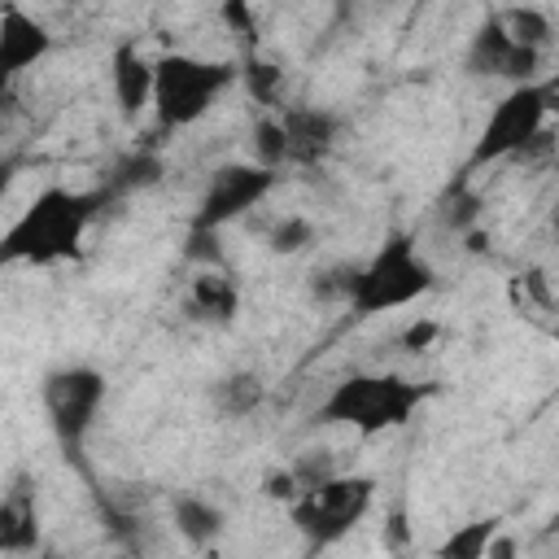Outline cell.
<instances>
[{
    "mask_svg": "<svg viewBox=\"0 0 559 559\" xmlns=\"http://www.w3.org/2000/svg\"><path fill=\"white\" fill-rule=\"evenodd\" d=\"M546 533H559V511L550 515V524H546Z\"/></svg>",
    "mask_w": 559,
    "mask_h": 559,
    "instance_id": "4316f807",
    "label": "cell"
},
{
    "mask_svg": "<svg viewBox=\"0 0 559 559\" xmlns=\"http://www.w3.org/2000/svg\"><path fill=\"white\" fill-rule=\"evenodd\" d=\"M253 153H258V162L271 166V170H280V166L288 162V135H284L280 114H266V118L253 122Z\"/></svg>",
    "mask_w": 559,
    "mask_h": 559,
    "instance_id": "d6986e66",
    "label": "cell"
},
{
    "mask_svg": "<svg viewBox=\"0 0 559 559\" xmlns=\"http://www.w3.org/2000/svg\"><path fill=\"white\" fill-rule=\"evenodd\" d=\"M175 528L183 533V542L192 546H210L223 533V511L197 493H179L175 498Z\"/></svg>",
    "mask_w": 559,
    "mask_h": 559,
    "instance_id": "9a60e30c",
    "label": "cell"
},
{
    "mask_svg": "<svg viewBox=\"0 0 559 559\" xmlns=\"http://www.w3.org/2000/svg\"><path fill=\"white\" fill-rule=\"evenodd\" d=\"M310 240H314V227H310L306 218H297V214H293V218H280V227L271 231V249H275V253H297V249H306Z\"/></svg>",
    "mask_w": 559,
    "mask_h": 559,
    "instance_id": "603a6c76",
    "label": "cell"
},
{
    "mask_svg": "<svg viewBox=\"0 0 559 559\" xmlns=\"http://www.w3.org/2000/svg\"><path fill=\"white\" fill-rule=\"evenodd\" d=\"M502 22H507V31H511L520 44H533V48H542L546 35H550V22H546L542 9H507Z\"/></svg>",
    "mask_w": 559,
    "mask_h": 559,
    "instance_id": "44dd1931",
    "label": "cell"
},
{
    "mask_svg": "<svg viewBox=\"0 0 559 559\" xmlns=\"http://www.w3.org/2000/svg\"><path fill=\"white\" fill-rule=\"evenodd\" d=\"M550 231L559 236V201H555V210H550Z\"/></svg>",
    "mask_w": 559,
    "mask_h": 559,
    "instance_id": "484cf974",
    "label": "cell"
},
{
    "mask_svg": "<svg viewBox=\"0 0 559 559\" xmlns=\"http://www.w3.org/2000/svg\"><path fill=\"white\" fill-rule=\"evenodd\" d=\"M493 533H498V520H476V524H463L459 533H450L437 555L441 559H480L493 550Z\"/></svg>",
    "mask_w": 559,
    "mask_h": 559,
    "instance_id": "e0dca14e",
    "label": "cell"
},
{
    "mask_svg": "<svg viewBox=\"0 0 559 559\" xmlns=\"http://www.w3.org/2000/svg\"><path fill=\"white\" fill-rule=\"evenodd\" d=\"M280 122H284V135H288V162H297V166L323 162L332 153V144H336V131H341L336 114L301 109V105L297 109H280Z\"/></svg>",
    "mask_w": 559,
    "mask_h": 559,
    "instance_id": "7c38bea8",
    "label": "cell"
},
{
    "mask_svg": "<svg viewBox=\"0 0 559 559\" xmlns=\"http://www.w3.org/2000/svg\"><path fill=\"white\" fill-rule=\"evenodd\" d=\"M555 336H559V332H555Z\"/></svg>",
    "mask_w": 559,
    "mask_h": 559,
    "instance_id": "83f0119b",
    "label": "cell"
},
{
    "mask_svg": "<svg viewBox=\"0 0 559 559\" xmlns=\"http://www.w3.org/2000/svg\"><path fill=\"white\" fill-rule=\"evenodd\" d=\"M546 109H550V87H542V83H515L489 109V118H485V127H480V135L472 144L467 166H489V162H502V157L528 148L542 135Z\"/></svg>",
    "mask_w": 559,
    "mask_h": 559,
    "instance_id": "52a82bcc",
    "label": "cell"
},
{
    "mask_svg": "<svg viewBox=\"0 0 559 559\" xmlns=\"http://www.w3.org/2000/svg\"><path fill=\"white\" fill-rule=\"evenodd\" d=\"M428 397L424 384H411L406 376L393 371H362V376H345L341 384H332V393L319 406L323 424H345L358 432H389L402 428L415 406Z\"/></svg>",
    "mask_w": 559,
    "mask_h": 559,
    "instance_id": "3957f363",
    "label": "cell"
},
{
    "mask_svg": "<svg viewBox=\"0 0 559 559\" xmlns=\"http://www.w3.org/2000/svg\"><path fill=\"white\" fill-rule=\"evenodd\" d=\"M188 310L201 323H231L240 310V288L223 266H201L188 288Z\"/></svg>",
    "mask_w": 559,
    "mask_h": 559,
    "instance_id": "4fadbf2b",
    "label": "cell"
},
{
    "mask_svg": "<svg viewBox=\"0 0 559 559\" xmlns=\"http://www.w3.org/2000/svg\"><path fill=\"white\" fill-rule=\"evenodd\" d=\"M162 179V162L153 153H131L127 162L114 166V175L105 179V188L118 197V192H131V188H153Z\"/></svg>",
    "mask_w": 559,
    "mask_h": 559,
    "instance_id": "ac0fdd59",
    "label": "cell"
},
{
    "mask_svg": "<svg viewBox=\"0 0 559 559\" xmlns=\"http://www.w3.org/2000/svg\"><path fill=\"white\" fill-rule=\"evenodd\" d=\"M432 266L428 258L415 249V240L406 231L389 236L362 266H354V284H349V314L354 319H371V314H389L402 310L411 301H419L432 288Z\"/></svg>",
    "mask_w": 559,
    "mask_h": 559,
    "instance_id": "7a4b0ae2",
    "label": "cell"
},
{
    "mask_svg": "<svg viewBox=\"0 0 559 559\" xmlns=\"http://www.w3.org/2000/svg\"><path fill=\"white\" fill-rule=\"evenodd\" d=\"M39 402L48 415V428L57 437V445L66 450V459L83 454V437L105 402V376L96 367H57L44 376L39 384Z\"/></svg>",
    "mask_w": 559,
    "mask_h": 559,
    "instance_id": "8992f818",
    "label": "cell"
},
{
    "mask_svg": "<svg viewBox=\"0 0 559 559\" xmlns=\"http://www.w3.org/2000/svg\"><path fill=\"white\" fill-rule=\"evenodd\" d=\"M109 188L96 192H70V188H44L22 218L9 227L0 258L4 262H31V266H48L61 258H74L83 245L87 223L96 218V210L109 201Z\"/></svg>",
    "mask_w": 559,
    "mask_h": 559,
    "instance_id": "6da1fadb",
    "label": "cell"
},
{
    "mask_svg": "<svg viewBox=\"0 0 559 559\" xmlns=\"http://www.w3.org/2000/svg\"><path fill=\"white\" fill-rule=\"evenodd\" d=\"M432 336H437V328H432V323H415V328H411L402 341H406V349H424Z\"/></svg>",
    "mask_w": 559,
    "mask_h": 559,
    "instance_id": "d4e9b609",
    "label": "cell"
},
{
    "mask_svg": "<svg viewBox=\"0 0 559 559\" xmlns=\"http://www.w3.org/2000/svg\"><path fill=\"white\" fill-rule=\"evenodd\" d=\"M214 406H218V415H227V419H240V415L258 411V406H262V380H258L253 371H231V376H223V380L214 384Z\"/></svg>",
    "mask_w": 559,
    "mask_h": 559,
    "instance_id": "2e32d148",
    "label": "cell"
},
{
    "mask_svg": "<svg viewBox=\"0 0 559 559\" xmlns=\"http://www.w3.org/2000/svg\"><path fill=\"white\" fill-rule=\"evenodd\" d=\"M39 542V515H35V493L26 485H13L0 502V550L22 555Z\"/></svg>",
    "mask_w": 559,
    "mask_h": 559,
    "instance_id": "5bb4252c",
    "label": "cell"
},
{
    "mask_svg": "<svg viewBox=\"0 0 559 559\" xmlns=\"http://www.w3.org/2000/svg\"><path fill=\"white\" fill-rule=\"evenodd\" d=\"M188 262H201V266H223V249H218V231L210 227H188V249H183Z\"/></svg>",
    "mask_w": 559,
    "mask_h": 559,
    "instance_id": "cb8c5ba5",
    "label": "cell"
},
{
    "mask_svg": "<svg viewBox=\"0 0 559 559\" xmlns=\"http://www.w3.org/2000/svg\"><path fill=\"white\" fill-rule=\"evenodd\" d=\"M48 48H52L48 26L35 22L31 13H22L17 4H4V17H0V79H17L35 61H44Z\"/></svg>",
    "mask_w": 559,
    "mask_h": 559,
    "instance_id": "8fae6325",
    "label": "cell"
},
{
    "mask_svg": "<svg viewBox=\"0 0 559 559\" xmlns=\"http://www.w3.org/2000/svg\"><path fill=\"white\" fill-rule=\"evenodd\" d=\"M245 83H249V96L258 105H271L284 87V70L275 61H262L258 52H245Z\"/></svg>",
    "mask_w": 559,
    "mask_h": 559,
    "instance_id": "ffe728a7",
    "label": "cell"
},
{
    "mask_svg": "<svg viewBox=\"0 0 559 559\" xmlns=\"http://www.w3.org/2000/svg\"><path fill=\"white\" fill-rule=\"evenodd\" d=\"M223 22L240 39L245 52H258V17H253L249 0H223Z\"/></svg>",
    "mask_w": 559,
    "mask_h": 559,
    "instance_id": "7402d4cb",
    "label": "cell"
},
{
    "mask_svg": "<svg viewBox=\"0 0 559 559\" xmlns=\"http://www.w3.org/2000/svg\"><path fill=\"white\" fill-rule=\"evenodd\" d=\"M236 79L231 61H205L188 52H166L157 57V87H153V114L162 131L192 127L197 118L210 114V105L227 92Z\"/></svg>",
    "mask_w": 559,
    "mask_h": 559,
    "instance_id": "277c9868",
    "label": "cell"
},
{
    "mask_svg": "<svg viewBox=\"0 0 559 559\" xmlns=\"http://www.w3.org/2000/svg\"><path fill=\"white\" fill-rule=\"evenodd\" d=\"M275 170L262 166V162H227L210 175L205 192H201V205L192 214V227H210L218 231L223 223H231L236 214L253 210L271 188H275Z\"/></svg>",
    "mask_w": 559,
    "mask_h": 559,
    "instance_id": "ba28073f",
    "label": "cell"
},
{
    "mask_svg": "<svg viewBox=\"0 0 559 559\" xmlns=\"http://www.w3.org/2000/svg\"><path fill=\"white\" fill-rule=\"evenodd\" d=\"M109 87H114V100H118L122 118H140V109L153 105L157 61H148L135 39H122L109 52Z\"/></svg>",
    "mask_w": 559,
    "mask_h": 559,
    "instance_id": "30bf717a",
    "label": "cell"
},
{
    "mask_svg": "<svg viewBox=\"0 0 559 559\" xmlns=\"http://www.w3.org/2000/svg\"><path fill=\"white\" fill-rule=\"evenodd\" d=\"M371 498H376V480L371 476H323L319 485H310L293 507V524L297 533L319 550V546H332L341 542L367 511H371Z\"/></svg>",
    "mask_w": 559,
    "mask_h": 559,
    "instance_id": "5b68a950",
    "label": "cell"
},
{
    "mask_svg": "<svg viewBox=\"0 0 559 559\" xmlns=\"http://www.w3.org/2000/svg\"><path fill=\"white\" fill-rule=\"evenodd\" d=\"M537 61H542V48L520 44V39L507 31L502 13H489V17L472 31V44H467V52H463V70H467L472 79H507L511 87H515V83H533Z\"/></svg>",
    "mask_w": 559,
    "mask_h": 559,
    "instance_id": "9c48e42d",
    "label": "cell"
}]
</instances>
